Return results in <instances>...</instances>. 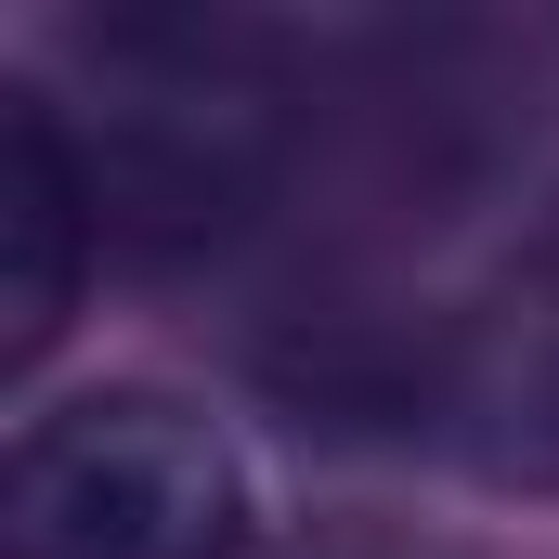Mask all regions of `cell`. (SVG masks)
I'll use <instances>...</instances> for the list:
<instances>
[{
  "label": "cell",
  "mask_w": 559,
  "mask_h": 559,
  "mask_svg": "<svg viewBox=\"0 0 559 559\" xmlns=\"http://www.w3.org/2000/svg\"><path fill=\"white\" fill-rule=\"evenodd\" d=\"M248 455L169 391H79L13 429L0 559H235Z\"/></svg>",
  "instance_id": "1"
},
{
  "label": "cell",
  "mask_w": 559,
  "mask_h": 559,
  "mask_svg": "<svg viewBox=\"0 0 559 559\" xmlns=\"http://www.w3.org/2000/svg\"><path fill=\"white\" fill-rule=\"evenodd\" d=\"M92 156L39 92H0V365H39L79 312V261H92Z\"/></svg>",
  "instance_id": "3"
},
{
  "label": "cell",
  "mask_w": 559,
  "mask_h": 559,
  "mask_svg": "<svg viewBox=\"0 0 559 559\" xmlns=\"http://www.w3.org/2000/svg\"><path fill=\"white\" fill-rule=\"evenodd\" d=\"M429 417L495 481H559V222L442 325Z\"/></svg>",
  "instance_id": "2"
}]
</instances>
